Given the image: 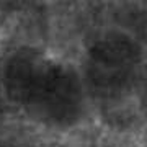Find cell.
<instances>
[{
	"instance_id": "1",
	"label": "cell",
	"mask_w": 147,
	"mask_h": 147,
	"mask_svg": "<svg viewBox=\"0 0 147 147\" xmlns=\"http://www.w3.org/2000/svg\"><path fill=\"white\" fill-rule=\"evenodd\" d=\"M16 116L47 137L84 132L95 118L79 62L47 53Z\"/></svg>"
},
{
	"instance_id": "2",
	"label": "cell",
	"mask_w": 147,
	"mask_h": 147,
	"mask_svg": "<svg viewBox=\"0 0 147 147\" xmlns=\"http://www.w3.org/2000/svg\"><path fill=\"white\" fill-rule=\"evenodd\" d=\"M77 62L82 69L103 72H144L146 46L124 30L105 25L82 41Z\"/></svg>"
},
{
	"instance_id": "3",
	"label": "cell",
	"mask_w": 147,
	"mask_h": 147,
	"mask_svg": "<svg viewBox=\"0 0 147 147\" xmlns=\"http://www.w3.org/2000/svg\"><path fill=\"white\" fill-rule=\"evenodd\" d=\"M106 25L124 30L144 44L147 42V0L105 2Z\"/></svg>"
},
{
	"instance_id": "4",
	"label": "cell",
	"mask_w": 147,
	"mask_h": 147,
	"mask_svg": "<svg viewBox=\"0 0 147 147\" xmlns=\"http://www.w3.org/2000/svg\"><path fill=\"white\" fill-rule=\"evenodd\" d=\"M0 147H49L47 142L41 141L39 137L31 136H20V134H0Z\"/></svg>"
},
{
	"instance_id": "5",
	"label": "cell",
	"mask_w": 147,
	"mask_h": 147,
	"mask_svg": "<svg viewBox=\"0 0 147 147\" xmlns=\"http://www.w3.org/2000/svg\"><path fill=\"white\" fill-rule=\"evenodd\" d=\"M10 116H13V113H11L10 106H8V103H7V100H5V96H3L2 90H0V134L5 132Z\"/></svg>"
}]
</instances>
